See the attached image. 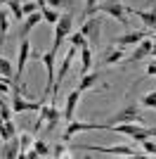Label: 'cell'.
Here are the masks:
<instances>
[{"mask_svg":"<svg viewBox=\"0 0 156 159\" xmlns=\"http://www.w3.org/2000/svg\"><path fill=\"white\" fill-rule=\"evenodd\" d=\"M90 69H92V48L85 45V48H80V76L88 74Z\"/></svg>","mask_w":156,"mask_h":159,"instance_id":"obj_19","label":"cell"},{"mask_svg":"<svg viewBox=\"0 0 156 159\" xmlns=\"http://www.w3.org/2000/svg\"><path fill=\"white\" fill-rule=\"evenodd\" d=\"M69 40H71V45H76L78 50L88 45V38H85V36H83L80 31H76V33H69Z\"/></svg>","mask_w":156,"mask_h":159,"instance_id":"obj_28","label":"cell"},{"mask_svg":"<svg viewBox=\"0 0 156 159\" xmlns=\"http://www.w3.org/2000/svg\"><path fill=\"white\" fill-rule=\"evenodd\" d=\"M71 31H73V14L71 12L59 14V21L54 24V43H52V50H54V52H57L59 45L69 38V33H71Z\"/></svg>","mask_w":156,"mask_h":159,"instance_id":"obj_4","label":"cell"},{"mask_svg":"<svg viewBox=\"0 0 156 159\" xmlns=\"http://www.w3.org/2000/svg\"><path fill=\"white\" fill-rule=\"evenodd\" d=\"M0 79H2V76H0Z\"/></svg>","mask_w":156,"mask_h":159,"instance_id":"obj_38","label":"cell"},{"mask_svg":"<svg viewBox=\"0 0 156 159\" xmlns=\"http://www.w3.org/2000/svg\"><path fill=\"white\" fill-rule=\"evenodd\" d=\"M0 157H7V159H14V157H24L21 152V145H19V138L14 135L10 140H2V150H0Z\"/></svg>","mask_w":156,"mask_h":159,"instance_id":"obj_15","label":"cell"},{"mask_svg":"<svg viewBox=\"0 0 156 159\" xmlns=\"http://www.w3.org/2000/svg\"><path fill=\"white\" fill-rule=\"evenodd\" d=\"M50 157H57V159H59V157H62V159H71L73 154L69 152V147H66V143L62 140V143H57V145L52 147V154H50Z\"/></svg>","mask_w":156,"mask_h":159,"instance_id":"obj_24","label":"cell"},{"mask_svg":"<svg viewBox=\"0 0 156 159\" xmlns=\"http://www.w3.org/2000/svg\"><path fill=\"white\" fill-rule=\"evenodd\" d=\"M40 19H43V12H40V10L28 14V17H24V19H21V29H19V38H28V33L33 31V26H36Z\"/></svg>","mask_w":156,"mask_h":159,"instance_id":"obj_16","label":"cell"},{"mask_svg":"<svg viewBox=\"0 0 156 159\" xmlns=\"http://www.w3.org/2000/svg\"><path fill=\"white\" fill-rule=\"evenodd\" d=\"M140 147H142V154H147V157H156V143L151 138L140 140Z\"/></svg>","mask_w":156,"mask_h":159,"instance_id":"obj_26","label":"cell"},{"mask_svg":"<svg viewBox=\"0 0 156 159\" xmlns=\"http://www.w3.org/2000/svg\"><path fill=\"white\" fill-rule=\"evenodd\" d=\"M59 119H62V114H59V109H57V105L54 102H43V107H40V116H38V121H36V131H38L40 126H47V131H52V128L59 124Z\"/></svg>","mask_w":156,"mask_h":159,"instance_id":"obj_5","label":"cell"},{"mask_svg":"<svg viewBox=\"0 0 156 159\" xmlns=\"http://www.w3.org/2000/svg\"><path fill=\"white\" fill-rule=\"evenodd\" d=\"M12 90V81H7V79H0V93L5 95V93H10Z\"/></svg>","mask_w":156,"mask_h":159,"instance_id":"obj_32","label":"cell"},{"mask_svg":"<svg viewBox=\"0 0 156 159\" xmlns=\"http://www.w3.org/2000/svg\"><path fill=\"white\" fill-rule=\"evenodd\" d=\"M140 107H149V109H156V88H154V90H149V93H147L142 100H140Z\"/></svg>","mask_w":156,"mask_h":159,"instance_id":"obj_27","label":"cell"},{"mask_svg":"<svg viewBox=\"0 0 156 159\" xmlns=\"http://www.w3.org/2000/svg\"><path fill=\"white\" fill-rule=\"evenodd\" d=\"M109 126H114V124H142V114H140V105H125L121 112H116L114 116H111L109 121H106Z\"/></svg>","mask_w":156,"mask_h":159,"instance_id":"obj_7","label":"cell"},{"mask_svg":"<svg viewBox=\"0 0 156 159\" xmlns=\"http://www.w3.org/2000/svg\"><path fill=\"white\" fill-rule=\"evenodd\" d=\"M95 12L109 14V17H114L116 21H121L123 26H128V14H130V7H125L121 0H102V2H97Z\"/></svg>","mask_w":156,"mask_h":159,"instance_id":"obj_1","label":"cell"},{"mask_svg":"<svg viewBox=\"0 0 156 159\" xmlns=\"http://www.w3.org/2000/svg\"><path fill=\"white\" fill-rule=\"evenodd\" d=\"M19 145H21V152H24V150H31L33 147V133H21L19 135Z\"/></svg>","mask_w":156,"mask_h":159,"instance_id":"obj_30","label":"cell"},{"mask_svg":"<svg viewBox=\"0 0 156 159\" xmlns=\"http://www.w3.org/2000/svg\"><path fill=\"white\" fill-rule=\"evenodd\" d=\"M2 5H5V0H0V7H2Z\"/></svg>","mask_w":156,"mask_h":159,"instance_id":"obj_36","label":"cell"},{"mask_svg":"<svg viewBox=\"0 0 156 159\" xmlns=\"http://www.w3.org/2000/svg\"><path fill=\"white\" fill-rule=\"evenodd\" d=\"M33 152H36V157H50L52 154V147L47 145V143H43V140H33Z\"/></svg>","mask_w":156,"mask_h":159,"instance_id":"obj_22","label":"cell"},{"mask_svg":"<svg viewBox=\"0 0 156 159\" xmlns=\"http://www.w3.org/2000/svg\"><path fill=\"white\" fill-rule=\"evenodd\" d=\"M95 7H97V0H85V12H83V17L95 14ZM83 17H80V21H83Z\"/></svg>","mask_w":156,"mask_h":159,"instance_id":"obj_31","label":"cell"},{"mask_svg":"<svg viewBox=\"0 0 156 159\" xmlns=\"http://www.w3.org/2000/svg\"><path fill=\"white\" fill-rule=\"evenodd\" d=\"M147 55H151V33L147 36L144 40H140L135 45V50L125 57V64H135V62H140V60H144Z\"/></svg>","mask_w":156,"mask_h":159,"instance_id":"obj_11","label":"cell"},{"mask_svg":"<svg viewBox=\"0 0 156 159\" xmlns=\"http://www.w3.org/2000/svg\"><path fill=\"white\" fill-rule=\"evenodd\" d=\"M83 131H109V124H88V121H69L64 128V133H62V140L64 143H69V140L76 135V133H83Z\"/></svg>","mask_w":156,"mask_h":159,"instance_id":"obj_6","label":"cell"},{"mask_svg":"<svg viewBox=\"0 0 156 159\" xmlns=\"http://www.w3.org/2000/svg\"><path fill=\"white\" fill-rule=\"evenodd\" d=\"M45 5H50V7H54V10H57L59 5H64V0H45Z\"/></svg>","mask_w":156,"mask_h":159,"instance_id":"obj_34","label":"cell"},{"mask_svg":"<svg viewBox=\"0 0 156 159\" xmlns=\"http://www.w3.org/2000/svg\"><path fill=\"white\" fill-rule=\"evenodd\" d=\"M7 10L12 12V19H24V12H21V2H17V0H5Z\"/></svg>","mask_w":156,"mask_h":159,"instance_id":"obj_25","label":"cell"},{"mask_svg":"<svg viewBox=\"0 0 156 159\" xmlns=\"http://www.w3.org/2000/svg\"><path fill=\"white\" fill-rule=\"evenodd\" d=\"M78 150H95L97 154H106V157H142V150H135L132 145H78Z\"/></svg>","mask_w":156,"mask_h":159,"instance_id":"obj_2","label":"cell"},{"mask_svg":"<svg viewBox=\"0 0 156 159\" xmlns=\"http://www.w3.org/2000/svg\"><path fill=\"white\" fill-rule=\"evenodd\" d=\"M17 135V126H14V121L12 119H7V121H0V140H10Z\"/></svg>","mask_w":156,"mask_h":159,"instance_id":"obj_20","label":"cell"},{"mask_svg":"<svg viewBox=\"0 0 156 159\" xmlns=\"http://www.w3.org/2000/svg\"><path fill=\"white\" fill-rule=\"evenodd\" d=\"M130 14L140 17L149 31H156V0H151V7H149V10H135V7H130Z\"/></svg>","mask_w":156,"mask_h":159,"instance_id":"obj_14","label":"cell"},{"mask_svg":"<svg viewBox=\"0 0 156 159\" xmlns=\"http://www.w3.org/2000/svg\"><path fill=\"white\" fill-rule=\"evenodd\" d=\"M0 76L7 81H12L14 79V66L10 60H5V57H0Z\"/></svg>","mask_w":156,"mask_h":159,"instance_id":"obj_21","label":"cell"},{"mask_svg":"<svg viewBox=\"0 0 156 159\" xmlns=\"http://www.w3.org/2000/svg\"><path fill=\"white\" fill-rule=\"evenodd\" d=\"M80 90H71V93L66 95V102H64V114H62V121L64 124H69V121L76 119V112H78V100H80Z\"/></svg>","mask_w":156,"mask_h":159,"instance_id":"obj_10","label":"cell"},{"mask_svg":"<svg viewBox=\"0 0 156 159\" xmlns=\"http://www.w3.org/2000/svg\"><path fill=\"white\" fill-rule=\"evenodd\" d=\"M76 50H78L76 45H71L69 50H66L64 62H62V66H59V71L54 74V86H52V93H50V102H54V105H57V93H59V88H62V83H64V79H66V74H69V69H71V64H73Z\"/></svg>","mask_w":156,"mask_h":159,"instance_id":"obj_3","label":"cell"},{"mask_svg":"<svg viewBox=\"0 0 156 159\" xmlns=\"http://www.w3.org/2000/svg\"><path fill=\"white\" fill-rule=\"evenodd\" d=\"M43 107V100L40 102H33V100L21 98V93H12V112L21 114V112H40Z\"/></svg>","mask_w":156,"mask_h":159,"instance_id":"obj_9","label":"cell"},{"mask_svg":"<svg viewBox=\"0 0 156 159\" xmlns=\"http://www.w3.org/2000/svg\"><path fill=\"white\" fill-rule=\"evenodd\" d=\"M99 79H102V74L99 71H88V74H83L80 76V83H78V90L80 93H88L90 88H95V86H99Z\"/></svg>","mask_w":156,"mask_h":159,"instance_id":"obj_17","label":"cell"},{"mask_svg":"<svg viewBox=\"0 0 156 159\" xmlns=\"http://www.w3.org/2000/svg\"><path fill=\"white\" fill-rule=\"evenodd\" d=\"M149 36L147 31H128L123 33V36H118V38H114V45L116 48H135L140 40H144Z\"/></svg>","mask_w":156,"mask_h":159,"instance_id":"obj_13","label":"cell"},{"mask_svg":"<svg viewBox=\"0 0 156 159\" xmlns=\"http://www.w3.org/2000/svg\"><path fill=\"white\" fill-rule=\"evenodd\" d=\"M151 36H154V38H156V33H151Z\"/></svg>","mask_w":156,"mask_h":159,"instance_id":"obj_37","label":"cell"},{"mask_svg":"<svg viewBox=\"0 0 156 159\" xmlns=\"http://www.w3.org/2000/svg\"><path fill=\"white\" fill-rule=\"evenodd\" d=\"M125 57H128V52H125L123 48H116V45H111L106 52L99 57V66H111V64H123Z\"/></svg>","mask_w":156,"mask_h":159,"instance_id":"obj_12","label":"cell"},{"mask_svg":"<svg viewBox=\"0 0 156 159\" xmlns=\"http://www.w3.org/2000/svg\"><path fill=\"white\" fill-rule=\"evenodd\" d=\"M40 12H43V19H45L47 24H52V26H54V24L59 21V12L54 10V7L45 5V7H40Z\"/></svg>","mask_w":156,"mask_h":159,"instance_id":"obj_23","label":"cell"},{"mask_svg":"<svg viewBox=\"0 0 156 159\" xmlns=\"http://www.w3.org/2000/svg\"><path fill=\"white\" fill-rule=\"evenodd\" d=\"M80 33L88 38V45H99V33H102V17H90L80 21Z\"/></svg>","mask_w":156,"mask_h":159,"instance_id":"obj_8","label":"cell"},{"mask_svg":"<svg viewBox=\"0 0 156 159\" xmlns=\"http://www.w3.org/2000/svg\"><path fill=\"white\" fill-rule=\"evenodd\" d=\"M40 10V5L36 2V0H26V2H21V12H24V17H28V14H33V12H38Z\"/></svg>","mask_w":156,"mask_h":159,"instance_id":"obj_29","label":"cell"},{"mask_svg":"<svg viewBox=\"0 0 156 159\" xmlns=\"http://www.w3.org/2000/svg\"><path fill=\"white\" fill-rule=\"evenodd\" d=\"M10 19H12V12L7 10V5H2L0 7V45H2L7 31H10Z\"/></svg>","mask_w":156,"mask_h":159,"instance_id":"obj_18","label":"cell"},{"mask_svg":"<svg viewBox=\"0 0 156 159\" xmlns=\"http://www.w3.org/2000/svg\"><path fill=\"white\" fill-rule=\"evenodd\" d=\"M144 76H156V57L149 62V66H147V74Z\"/></svg>","mask_w":156,"mask_h":159,"instance_id":"obj_33","label":"cell"},{"mask_svg":"<svg viewBox=\"0 0 156 159\" xmlns=\"http://www.w3.org/2000/svg\"><path fill=\"white\" fill-rule=\"evenodd\" d=\"M36 2H38L40 7H45V0H36Z\"/></svg>","mask_w":156,"mask_h":159,"instance_id":"obj_35","label":"cell"}]
</instances>
